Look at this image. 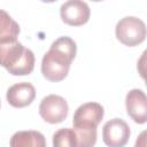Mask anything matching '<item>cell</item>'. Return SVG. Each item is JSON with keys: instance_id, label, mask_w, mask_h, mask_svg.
Instances as JSON below:
<instances>
[{"instance_id": "cell-4", "label": "cell", "mask_w": 147, "mask_h": 147, "mask_svg": "<svg viewBox=\"0 0 147 147\" xmlns=\"http://www.w3.org/2000/svg\"><path fill=\"white\" fill-rule=\"evenodd\" d=\"M69 106L64 98L57 94H49L42 98L39 105V115L49 124H57L68 116Z\"/></svg>"}, {"instance_id": "cell-14", "label": "cell", "mask_w": 147, "mask_h": 147, "mask_svg": "<svg viewBox=\"0 0 147 147\" xmlns=\"http://www.w3.org/2000/svg\"><path fill=\"white\" fill-rule=\"evenodd\" d=\"M0 106H1V103H0Z\"/></svg>"}, {"instance_id": "cell-7", "label": "cell", "mask_w": 147, "mask_h": 147, "mask_svg": "<svg viewBox=\"0 0 147 147\" xmlns=\"http://www.w3.org/2000/svg\"><path fill=\"white\" fill-rule=\"evenodd\" d=\"M90 7L82 0H68L60 7L62 21L71 26H79L87 23L90 18Z\"/></svg>"}, {"instance_id": "cell-6", "label": "cell", "mask_w": 147, "mask_h": 147, "mask_svg": "<svg viewBox=\"0 0 147 147\" xmlns=\"http://www.w3.org/2000/svg\"><path fill=\"white\" fill-rule=\"evenodd\" d=\"M130 134V126L122 118L109 119L102 127V140L108 147H124Z\"/></svg>"}, {"instance_id": "cell-3", "label": "cell", "mask_w": 147, "mask_h": 147, "mask_svg": "<svg viewBox=\"0 0 147 147\" xmlns=\"http://www.w3.org/2000/svg\"><path fill=\"white\" fill-rule=\"evenodd\" d=\"M146 24L136 16H125L121 18L115 26L116 38L125 46L133 47L146 39Z\"/></svg>"}, {"instance_id": "cell-1", "label": "cell", "mask_w": 147, "mask_h": 147, "mask_svg": "<svg viewBox=\"0 0 147 147\" xmlns=\"http://www.w3.org/2000/svg\"><path fill=\"white\" fill-rule=\"evenodd\" d=\"M77 54V45L70 37L63 36L54 40L41 60V74L49 82H61L69 72Z\"/></svg>"}, {"instance_id": "cell-13", "label": "cell", "mask_w": 147, "mask_h": 147, "mask_svg": "<svg viewBox=\"0 0 147 147\" xmlns=\"http://www.w3.org/2000/svg\"><path fill=\"white\" fill-rule=\"evenodd\" d=\"M134 147H146V131H142L136 140Z\"/></svg>"}, {"instance_id": "cell-10", "label": "cell", "mask_w": 147, "mask_h": 147, "mask_svg": "<svg viewBox=\"0 0 147 147\" xmlns=\"http://www.w3.org/2000/svg\"><path fill=\"white\" fill-rule=\"evenodd\" d=\"M10 147H47L45 136L34 130L17 131L9 141Z\"/></svg>"}, {"instance_id": "cell-9", "label": "cell", "mask_w": 147, "mask_h": 147, "mask_svg": "<svg viewBox=\"0 0 147 147\" xmlns=\"http://www.w3.org/2000/svg\"><path fill=\"white\" fill-rule=\"evenodd\" d=\"M36 98V88L31 83L21 82L11 85L6 93L8 103L14 108H24L32 103Z\"/></svg>"}, {"instance_id": "cell-5", "label": "cell", "mask_w": 147, "mask_h": 147, "mask_svg": "<svg viewBox=\"0 0 147 147\" xmlns=\"http://www.w3.org/2000/svg\"><path fill=\"white\" fill-rule=\"evenodd\" d=\"M105 115L103 107L98 102H86L80 105L75 114L72 129H82V130H93L96 129L99 123L102 121Z\"/></svg>"}, {"instance_id": "cell-2", "label": "cell", "mask_w": 147, "mask_h": 147, "mask_svg": "<svg viewBox=\"0 0 147 147\" xmlns=\"http://www.w3.org/2000/svg\"><path fill=\"white\" fill-rule=\"evenodd\" d=\"M34 54L17 38L0 39V65L14 76H26L33 71Z\"/></svg>"}, {"instance_id": "cell-8", "label": "cell", "mask_w": 147, "mask_h": 147, "mask_svg": "<svg viewBox=\"0 0 147 147\" xmlns=\"http://www.w3.org/2000/svg\"><path fill=\"white\" fill-rule=\"evenodd\" d=\"M125 107L127 115L138 124H145L147 121V98L142 90L132 88L125 96Z\"/></svg>"}, {"instance_id": "cell-12", "label": "cell", "mask_w": 147, "mask_h": 147, "mask_svg": "<svg viewBox=\"0 0 147 147\" xmlns=\"http://www.w3.org/2000/svg\"><path fill=\"white\" fill-rule=\"evenodd\" d=\"M53 147H77L74 129L62 127L53 134Z\"/></svg>"}, {"instance_id": "cell-11", "label": "cell", "mask_w": 147, "mask_h": 147, "mask_svg": "<svg viewBox=\"0 0 147 147\" xmlns=\"http://www.w3.org/2000/svg\"><path fill=\"white\" fill-rule=\"evenodd\" d=\"M20 34L18 23L3 9H0V39L17 38Z\"/></svg>"}]
</instances>
